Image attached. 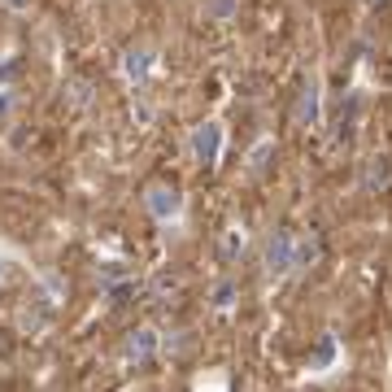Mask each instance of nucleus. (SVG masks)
Segmentation results:
<instances>
[{
    "instance_id": "obj_1",
    "label": "nucleus",
    "mask_w": 392,
    "mask_h": 392,
    "mask_svg": "<svg viewBox=\"0 0 392 392\" xmlns=\"http://www.w3.org/2000/svg\"><path fill=\"white\" fill-rule=\"evenodd\" d=\"M297 266V235L292 231H275L271 240H266V275L271 279H279V275H287Z\"/></svg>"
},
{
    "instance_id": "obj_2",
    "label": "nucleus",
    "mask_w": 392,
    "mask_h": 392,
    "mask_svg": "<svg viewBox=\"0 0 392 392\" xmlns=\"http://www.w3.org/2000/svg\"><path fill=\"white\" fill-rule=\"evenodd\" d=\"M153 353H157V331H148V327L131 331V340H126V357H131V362H148Z\"/></svg>"
},
{
    "instance_id": "obj_3",
    "label": "nucleus",
    "mask_w": 392,
    "mask_h": 392,
    "mask_svg": "<svg viewBox=\"0 0 392 392\" xmlns=\"http://www.w3.org/2000/svg\"><path fill=\"white\" fill-rule=\"evenodd\" d=\"M148 209H153L157 218L179 214V192L174 188H148Z\"/></svg>"
},
{
    "instance_id": "obj_4",
    "label": "nucleus",
    "mask_w": 392,
    "mask_h": 392,
    "mask_svg": "<svg viewBox=\"0 0 392 392\" xmlns=\"http://www.w3.org/2000/svg\"><path fill=\"white\" fill-rule=\"evenodd\" d=\"M196 153H201V162H214L218 157V126H201L196 131Z\"/></svg>"
},
{
    "instance_id": "obj_5",
    "label": "nucleus",
    "mask_w": 392,
    "mask_h": 392,
    "mask_svg": "<svg viewBox=\"0 0 392 392\" xmlns=\"http://www.w3.org/2000/svg\"><path fill=\"white\" fill-rule=\"evenodd\" d=\"M244 249V231L240 227H231L227 231V240H222V261H235V253Z\"/></svg>"
},
{
    "instance_id": "obj_6",
    "label": "nucleus",
    "mask_w": 392,
    "mask_h": 392,
    "mask_svg": "<svg viewBox=\"0 0 392 392\" xmlns=\"http://www.w3.org/2000/svg\"><path fill=\"white\" fill-rule=\"evenodd\" d=\"M144 70H148L144 52H131V57H126V74H131V78H144Z\"/></svg>"
}]
</instances>
